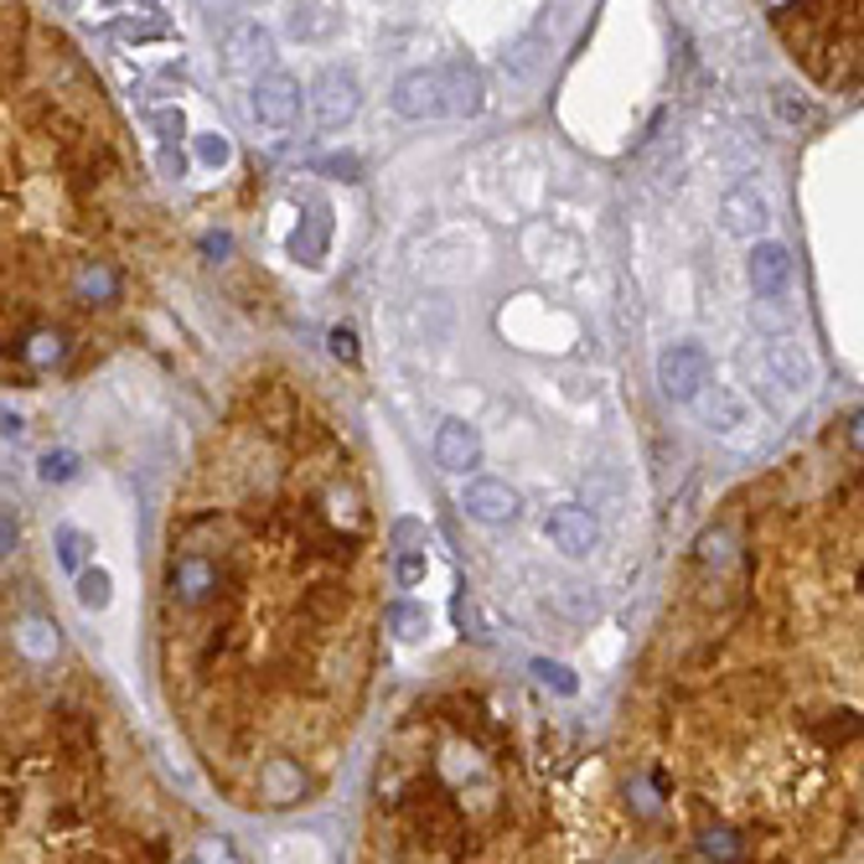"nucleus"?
<instances>
[{
	"mask_svg": "<svg viewBox=\"0 0 864 864\" xmlns=\"http://www.w3.org/2000/svg\"><path fill=\"white\" fill-rule=\"evenodd\" d=\"M761 358H766V368H772V378L787 394H813V384H818V363H813V352H807L792 331H772L766 342H761Z\"/></svg>",
	"mask_w": 864,
	"mask_h": 864,
	"instance_id": "nucleus-3",
	"label": "nucleus"
},
{
	"mask_svg": "<svg viewBox=\"0 0 864 864\" xmlns=\"http://www.w3.org/2000/svg\"><path fill=\"white\" fill-rule=\"evenodd\" d=\"M171 596L181 600V606H202V600L218 590V569L202 559V554H181L177 565H171Z\"/></svg>",
	"mask_w": 864,
	"mask_h": 864,
	"instance_id": "nucleus-13",
	"label": "nucleus"
},
{
	"mask_svg": "<svg viewBox=\"0 0 864 864\" xmlns=\"http://www.w3.org/2000/svg\"><path fill=\"white\" fill-rule=\"evenodd\" d=\"M285 31L300 37V42H327L342 31V11L337 6H296V11L285 16Z\"/></svg>",
	"mask_w": 864,
	"mask_h": 864,
	"instance_id": "nucleus-16",
	"label": "nucleus"
},
{
	"mask_svg": "<svg viewBox=\"0 0 864 864\" xmlns=\"http://www.w3.org/2000/svg\"><path fill=\"white\" fill-rule=\"evenodd\" d=\"M192 150H197V161H202V166H212V171L234 161V146H228V135H218V130L197 135V140H192Z\"/></svg>",
	"mask_w": 864,
	"mask_h": 864,
	"instance_id": "nucleus-25",
	"label": "nucleus"
},
{
	"mask_svg": "<svg viewBox=\"0 0 864 864\" xmlns=\"http://www.w3.org/2000/svg\"><path fill=\"white\" fill-rule=\"evenodd\" d=\"M844 435H850V446H854V450H860V456H864V409H860V415L850 419V430H844Z\"/></svg>",
	"mask_w": 864,
	"mask_h": 864,
	"instance_id": "nucleus-38",
	"label": "nucleus"
},
{
	"mask_svg": "<svg viewBox=\"0 0 864 864\" xmlns=\"http://www.w3.org/2000/svg\"><path fill=\"white\" fill-rule=\"evenodd\" d=\"M446 89H450V120H471L487 105V83L471 62H446Z\"/></svg>",
	"mask_w": 864,
	"mask_h": 864,
	"instance_id": "nucleus-14",
	"label": "nucleus"
},
{
	"mask_svg": "<svg viewBox=\"0 0 864 864\" xmlns=\"http://www.w3.org/2000/svg\"><path fill=\"white\" fill-rule=\"evenodd\" d=\"M461 507L477 523H493V528H503V523L518 518L523 497H518V487H507V481H497V477H471V481H466V493H461Z\"/></svg>",
	"mask_w": 864,
	"mask_h": 864,
	"instance_id": "nucleus-8",
	"label": "nucleus"
},
{
	"mask_svg": "<svg viewBox=\"0 0 864 864\" xmlns=\"http://www.w3.org/2000/svg\"><path fill=\"white\" fill-rule=\"evenodd\" d=\"M772 105H776V115H782V125H803L807 120V99H797L787 83H782V89H772Z\"/></svg>",
	"mask_w": 864,
	"mask_h": 864,
	"instance_id": "nucleus-29",
	"label": "nucleus"
},
{
	"mask_svg": "<svg viewBox=\"0 0 864 864\" xmlns=\"http://www.w3.org/2000/svg\"><path fill=\"white\" fill-rule=\"evenodd\" d=\"M327 352L337 363H358V331H352V327H331L327 331Z\"/></svg>",
	"mask_w": 864,
	"mask_h": 864,
	"instance_id": "nucleus-30",
	"label": "nucleus"
},
{
	"mask_svg": "<svg viewBox=\"0 0 864 864\" xmlns=\"http://www.w3.org/2000/svg\"><path fill=\"white\" fill-rule=\"evenodd\" d=\"M425 569H430L425 549H404L399 565H394V575H399V585H419V580H425Z\"/></svg>",
	"mask_w": 864,
	"mask_h": 864,
	"instance_id": "nucleus-31",
	"label": "nucleus"
},
{
	"mask_svg": "<svg viewBox=\"0 0 864 864\" xmlns=\"http://www.w3.org/2000/svg\"><path fill=\"white\" fill-rule=\"evenodd\" d=\"M435 461H440V471H450V477H466V471L481 461L477 425H466V419H446V425L435 430Z\"/></svg>",
	"mask_w": 864,
	"mask_h": 864,
	"instance_id": "nucleus-9",
	"label": "nucleus"
},
{
	"mask_svg": "<svg viewBox=\"0 0 864 864\" xmlns=\"http://www.w3.org/2000/svg\"><path fill=\"white\" fill-rule=\"evenodd\" d=\"M311 115L321 130H342L358 115V78L347 68H321L311 83Z\"/></svg>",
	"mask_w": 864,
	"mask_h": 864,
	"instance_id": "nucleus-5",
	"label": "nucleus"
},
{
	"mask_svg": "<svg viewBox=\"0 0 864 864\" xmlns=\"http://www.w3.org/2000/svg\"><path fill=\"white\" fill-rule=\"evenodd\" d=\"M21 647H27L31 657H52V647H58V632L42 622H27L21 626Z\"/></svg>",
	"mask_w": 864,
	"mask_h": 864,
	"instance_id": "nucleus-26",
	"label": "nucleus"
},
{
	"mask_svg": "<svg viewBox=\"0 0 864 864\" xmlns=\"http://www.w3.org/2000/svg\"><path fill=\"white\" fill-rule=\"evenodd\" d=\"M538 528H544V538H549L559 554H569V559H585V554L600 544V523L590 518V507H580V503L549 507Z\"/></svg>",
	"mask_w": 864,
	"mask_h": 864,
	"instance_id": "nucleus-4",
	"label": "nucleus"
},
{
	"mask_svg": "<svg viewBox=\"0 0 864 864\" xmlns=\"http://www.w3.org/2000/svg\"><path fill=\"white\" fill-rule=\"evenodd\" d=\"M16 544H21V528H16V513H11V507H6V518H0V549L11 554Z\"/></svg>",
	"mask_w": 864,
	"mask_h": 864,
	"instance_id": "nucleus-37",
	"label": "nucleus"
},
{
	"mask_svg": "<svg viewBox=\"0 0 864 864\" xmlns=\"http://www.w3.org/2000/svg\"><path fill=\"white\" fill-rule=\"evenodd\" d=\"M161 171H166V177H181V171H187V166H181V156H177L171 146L161 150Z\"/></svg>",
	"mask_w": 864,
	"mask_h": 864,
	"instance_id": "nucleus-39",
	"label": "nucleus"
},
{
	"mask_svg": "<svg viewBox=\"0 0 864 864\" xmlns=\"http://www.w3.org/2000/svg\"><path fill=\"white\" fill-rule=\"evenodd\" d=\"M52 549H58V565L68 569L73 580L89 569V554H93L89 534H78V528H58V534H52Z\"/></svg>",
	"mask_w": 864,
	"mask_h": 864,
	"instance_id": "nucleus-19",
	"label": "nucleus"
},
{
	"mask_svg": "<svg viewBox=\"0 0 864 864\" xmlns=\"http://www.w3.org/2000/svg\"><path fill=\"white\" fill-rule=\"evenodd\" d=\"M259 792H265L269 803H296L300 792H306V772H300L296 761L269 756L265 766H259Z\"/></svg>",
	"mask_w": 864,
	"mask_h": 864,
	"instance_id": "nucleus-17",
	"label": "nucleus"
},
{
	"mask_svg": "<svg viewBox=\"0 0 864 864\" xmlns=\"http://www.w3.org/2000/svg\"><path fill=\"white\" fill-rule=\"evenodd\" d=\"M388 105L404 120H450V89H446V68H409L394 78Z\"/></svg>",
	"mask_w": 864,
	"mask_h": 864,
	"instance_id": "nucleus-2",
	"label": "nucleus"
},
{
	"mask_svg": "<svg viewBox=\"0 0 864 864\" xmlns=\"http://www.w3.org/2000/svg\"><path fill=\"white\" fill-rule=\"evenodd\" d=\"M78 300H115L120 296V275L105 265V259H89V265L78 269Z\"/></svg>",
	"mask_w": 864,
	"mask_h": 864,
	"instance_id": "nucleus-18",
	"label": "nucleus"
},
{
	"mask_svg": "<svg viewBox=\"0 0 864 864\" xmlns=\"http://www.w3.org/2000/svg\"><path fill=\"white\" fill-rule=\"evenodd\" d=\"M311 171H321V177H337V181H358L363 177V161L352 156V150H331V156H316Z\"/></svg>",
	"mask_w": 864,
	"mask_h": 864,
	"instance_id": "nucleus-24",
	"label": "nucleus"
},
{
	"mask_svg": "<svg viewBox=\"0 0 864 864\" xmlns=\"http://www.w3.org/2000/svg\"><path fill=\"white\" fill-rule=\"evenodd\" d=\"M388 632L399 642H419L430 632V616L419 612V606H409V600H399V606H388Z\"/></svg>",
	"mask_w": 864,
	"mask_h": 864,
	"instance_id": "nucleus-21",
	"label": "nucleus"
},
{
	"mask_svg": "<svg viewBox=\"0 0 864 864\" xmlns=\"http://www.w3.org/2000/svg\"><path fill=\"white\" fill-rule=\"evenodd\" d=\"M704 854H709V860H735V854H741V844H735L731 834H725V828H719V834H704Z\"/></svg>",
	"mask_w": 864,
	"mask_h": 864,
	"instance_id": "nucleus-33",
	"label": "nucleus"
},
{
	"mask_svg": "<svg viewBox=\"0 0 864 864\" xmlns=\"http://www.w3.org/2000/svg\"><path fill=\"white\" fill-rule=\"evenodd\" d=\"M27 352H31V363H42V368H47V363H62V352H68V347H62L58 331H42V337H31Z\"/></svg>",
	"mask_w": 864,
	"mask_h": 864,
	"instance_id": "nucleus-32",
	"label": "nucleus"
},
{
	"mask_svg": "<svg viewBox=\"0 0 864 864\" xmlns=\"http://www.w3.org/2000/svg\"><path fill=\"white\" fill-rule=\"evenodd\" d=\"M745 275H751L756 300H782L792 290V249L776 239H756L751 259H745Z\"/></svg>",
	"mask_w": 864,
	"mask_h": 864,
	"instance_id": "nucleus-7",
	"label": "nucleus"
},
{
	"mask_svg": "<svg viewBox=\"0 0 864 864\" xmlns=\"http://www.w3.org/2000/svg\"><path fill=\"white\" fill-rule=\"evenodd\" d=\"M197 860H202V864H234V854H228L224 838H208V844L197 850Z\"/></svg>",
	"mask_w": 864,
	"mask_h": 864,
	"instance_id": "nucleus-36",
	"label": "nucleus"
},
{
	"mask_svg": "<svg viewBox=\"0 0 864 864\" xmlns=\"http://www.w3.org/2000/svg\"><path fill=\"white\" fill-rule=\"evenodd\" d=\"M37 477L47 481V487H62V481L78 477V450H47L42 461H37Z\"/></svg>",
	"mask_w": 864,
	"mask_h": 864,
	"instance_id": "nucleus-23",
	"label": "nucleus"
},
{
	"mask_svg": "<svg viewBox=\"0 0 864 864\" xmlns=\"http://www.w3.org/2000/svg\"><path fill=\"white\" fill-rule=\"evenodd\" d=\"M150 130H156L166 146H171V140H181V135H187V120H181L177 105H166V109H156V115H150Z\"/></svg>",
	"mask_w": 864,
	"mask_h": 864,
	"instance_id": "nucleus-28",
	"label": "nucleus"
},
{
	"mask_svg": "<svg viewBox=\"0 0 864 864\" xmlns=\"http://www.w3.org/2000/svg\"><path fill=\"white\" fill-rule=\"evenodd\" d=\"M699 415H704V425L709 430H725V435H735L741 425H751V409H745V399L735 394V388H725V384H709L699 394Z\"/></svg>",
	"mask_w": 864,
	"mask_h": 864,
	"instance_id": "nucleus-15",
	"label": "nucleus"
},
{
	"mask_svg": "<svg viewBox=\"0 0 864 864\" xmlns=\"http://www.w3.org/2000/svg\"><path fill=\"white\" fill-rule=\"evenodd\" d=\"M731 534H725V528H715V534H704L699 538V559H704V565H709V569H719V565H731Z\"/></svg>",
	"mask_w": 864,
	"mask_h": 864,
	"instance_id": "nucleus-27",
	"label": "nucleus"
},
{
	"mask_svg": "<svg viewBox=\"0 0 864 864\" xmlns=\"http://www.w3.org/2000/svg\"><path fill=\"white\" fill-rule=\"evenodd\" d=\"M254 120L269 125V130H290V125L300 120V83L290 73H265L254 78Z\"/></svg>",
	"mask_w": 864,
	"mask_h": 864,
	"instance_id": "nucleus-6",
	"label": "nucleus"
},
{
	"mask_svg": "<svg viewBox=\"0 0 864 864\" xmlns=\"http://www.w3.org/2000/svg\"><path fill=\"white\" fill-rule=\"evenodd\" d=\"M709 378H715V368H709V352L699 342H673L657 352V388H663V399L699 404Z\"/></svg>",
	"mask_w": 864,
	"mask_h": 864,
	"instance_id": "nucleus-1",
	"label": "nucleus"
},
{
	"mask_svg": "<svg viewBox=\"0 0 864 864\" xmlns=\"http://www.w3.org/2000/svg\"><path fill=\"white\" fill-rule=\"evenodd\" d=\"M166 21H120V37H130V42H146V37H166Z\"/></svg>",
	"mask_w": 864,
	"mask_h": 864,
	"instance_id": "nucleus-34",
	"label": "nucleus"
},
{
	"mask_svg": "<svg viewBox=\"0 0 864 864\" xmlns=\"http://www.w3.org/2000/svg\"><path fill=\"white\" fill-rule=\"evenodd\" d=\"M109 596H115L109 569H83V575H78V606H83V612H105Z\"/></svg>",
	"mask_w": 864,
	"mask_h": 864,
	"instance_id": "nucleus-20",
	"label": "nucleus"
},
{
	"mask_svg": "<svg viewBox=\"0 0 864 864\" xmlns=\"http://www.w3.org/2000/svg\"><path fill=\"white\" fill-rule=\"evenodd\" d=\"M228 254H234V239H228V234H208V239H202V259H212V265H224Z\"/></svg>",
	"mask_w": 864,
	"mask_h": 864,
	"instance_id": "nucleus-35",
	"label": "nucleus"
},
{
	"mask_svg": "<svg viewBox=\"0 0 864 864\" xmlns=\"http://www.w3.org/2000/svg\"><path fill=\"white\" fill-rule=\"evenodd\" d=\"M327 244H331V208L321 197H311V202H306V218H300L296 234H290V259L316 269L327 259Z\"/></svg>",
	"mask_w": 864,
	"mask_h": 864,
	"instance_id": "nucleus-10",
	"label": "nucleus"
},
{
	"mask_svg": "<svg viewBox=\"0 0 864 864\" xmlns=\"http://www.w3.org/2000/svg\"><path fill=\"white\" fill-rule=\"evenodd\" d=\"M719 218H725V234L756 239L761 228L772 224V208H766V197H761L756 187H735V192L719 197Z\"/></svg>",
	"mask_w": 864,
	"mask_h": 864,
	"instance_id": "nucleus-12",
	"label": "nucleus"
},
{
	"mask_svg": "<svg viewBox=\"0 0 864 864\" xmlns=\"http://www.w3.org/2000/svg\"><path fill=\"white\" fill-rule=\"evenodd\" d=\"M224 62L234 73H259L269 62V31L259 27V21H234V27L224 31Z\"/></svg>",
	"mask_w": 864,
	"mask_h": 864,
	"instance_id": "nucleus-11",
	"label": "nucleus"
},
{
	"mask_svg": "<svg viewBox=\"0 0 864 864\" xmlns=\"http://www.w3.org/2000/svg\"><path fill=\"white\" fill-rule=\"evenodd\" d=\"M528 673H534L538 684H549L554 694H580V678H575V673L565 668V663H554V657H534V663H528Z\"/></svg>",
	"mask_w": 864,
	"mask_h": 864,
	"instance_id": "nucleus-22",
	"label": "nucleus"
}]
</instances>
